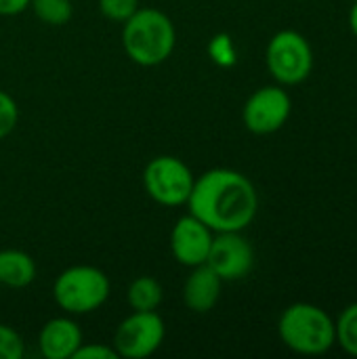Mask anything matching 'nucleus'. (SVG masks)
Instances as JSON below:
<instances>
[{
    "label": "nucleus",
    "instance_id": "obj_12",
    "mask_svg": "<svg viewBox=\"0 0 357 359\" xmlns=\"http://www.w3.org/2000/svg\"><path fill=\"white\" fill-rule=\"evenodd\" d=\"M221 288L223 280L206 263L191 267V273L183 284V303L194 313H208L219 303Z\"/></svg>",
    "mask_w": 357,
    "mask_h": 359
},
{
    "label": "nucleus",
    "instance_id": "obj_10",
    "mask_svg": "<svg viewBox=\"0 0 357 359\" xmlns=\"http://www.w3.org/2000/svg\"><path fill=\"white\" fill-rule=\"evenodd\" d=\"M213 238L215 231L189 212L181 217L170 231V252L183 267L191 269L204 265L213 246Z\"/></svg>",
    "mask_w": 357,
    "mask_h": 359
},
{
    "label": "nucleus",
    "instance_id": "obj_18",
    "mask_svg": "<svg viewBox=\"0 0 357 359\" xmlns=\"http://www.w3.org/2000/svg\"><path fill=\"white\" fill-rule=\"evenodd\" d=\"M25 353V343L21 334L6 326L0 324V359H21Z\"/></svg>",
    "mask_w": 357,
    "mask_h": 359
},
{
    "label": "nucleus",
    "instance_id": "obj_13",
    "mask_svg": "<svg viewBox=\"0 0 357 359\" xmlns=\"http://www.w3.org/2000/svg\"><path fill=\"white\" fill-rule=\"evenodd\" d=\"M36 280L34 259L17 248L0 250V286L27 288Z\"/></svg>",
    "mask_w": 357,
    "mask_h": 359
},
{
    "label": "nucleus",
    "instance_id": "obj_14",
    "mask_svg": "<svg viewBox=\"0 0 357 359\" xmlns=\"http://www.w3.org/2000/svg\"><path fill=\"white\" fill-rule=\"evenodd\" d=\"M126 299L133 311H156L164 299V290L158 280L149 276H141L130 282Z\"/></svg>",
    "mask_w": 357,
    "mask_h": 359
},
{
    "label": "nucleus",
    "instance_id": "obj_22",
    "mask_svg": "<svg viewBox=\"0 0 357 359\" xmlns=\"http://www.w3.org/2000/svg\"><path fill=\"white\" fill-rule=\"evenodd\" d=\"M29 8V0H0V15L13 17Z\"/></svg>",
    "mask_w": 357,
    "mask_h": 359
},
{
    "label": "nucleus",
    "instance_id": "obj_6",
    "mask_svg": "<svg viewBox=\"0 0 357 359\" xmlns=\"http://www.w3.org/2000/svg\"><path fill=\"white\" fill-rule=\"evenodd\" d=\"M191 168L175 156H158L143 170V187L160 206H183L194 187Z\"/></svg>",
    "mask_w": 357,
    "mask_h": 359
},
{
    "label": "nucleus",
    "instance_id": "obj_21",
    "mask_svg": "<svg viewBox=\"0 0 357 359\" xmlns=\"http://www.w3.org/2000/svg\"><path fill=\"white\" fill-rule=\"evenodd\" d=\"M210 55L215 57L217 63H234L236 61V53H234V46H231V40L227 36H217L210 44Z\"/></svg>",
    "mask_w": 357,
    "mask_h": 359
},
{
    "label": "nucleus",
    "instance_id": "obj_4",
    "mask_svg": "<svg viewBox=\"0 0 357 359\" xmlns=\"http://www.w3.org/2000/svg\"><path fill=\"white\" fill-rule=\"evenodd\" d=\"M112 286L107 276L93 265H72L63 269L53 284L55 303L69 316L97 311L109 299Z\"/></svg>",
    "mask_w": 357,
    "mask_h": 359
},
{
    "label": "nucleus",
    "instance_id": "obj_20",
    "mask_svg": "<svg viewBox=\"0 0 357 359\" xmlns=\"http://www.w3.org/2000/svg\"><path fill=\"white\" fill-rule=\"evenodd\" d=\"M120 355L116 353L114 347H107V345H99V343H82L74 358L72 359H118Z\"/></svg>",
    "mask_w": 357,
    "mask_h": 359
},
{
    "label": "nucleus",
    "instance_id": "obj_11",
    "mask_svg": "<svg viewBox=\"0 0 357 359\" xmlns=\"http://www.w3.org/2000/svg\"><path fill=\"white\" fill-rule=\"evenodd\" d=\"M82 343V330L72 318H53L38 334V349L46 359H72Z\"/></svg>",
    "mask_w": 357,
    "mask_h": 359
},
{
    "label": "nucleus",
    "instance_id": "obj_19",
    "mask_svg": "<svg viewBox=\"0 0 357 359\" xmlns=\"http://www.w3.org/2000/svg\"><path fill=\"white\" fill-rule=\"evenodd\" d=\"M17 122H19V107L15 99L8 93L0 90V141L15 130Z\"/></svg>",
    "mask_w": 357,
    "mask_h": 359
},
{
    "label": "nucleus",
    "instance_id": "obj_8",
    "mask_svg": "<svg viewBox=\"0 0 357 359\" xmlns=\"http://www.w3.org/2000/svg\"><path fill=\"white\" fill-rule=\"evenodd\" d=\"M292 99L282 84H269L255 90L242 109L244 126L252 135H271L278 133L290 118Z\"/></svg>",
    "mask_w": 357,
    "mask_h": 359
},
{
    "label": "nucleus",
    "instance_id": "obj_7",
    "mask_svg": "<svg viewBox=\"0 0 357 359\" xmlns=\"http://www.w3.org/2000/svg\"><path fill=\"white\" fill-rule=\"evenodd\" d=\"M166 337V326L156 311H133L120 322L112 347L120 358L145 359L154 355Z\"/></svg>",
    "mask_w": 357,
    "mask_h": 359
},
{
    "label": "nucleus",
    "instance_id": "obj_16",
    "mask_svg": "<svg viewBox=\"0 0 357 359\" xmlns=\"http://www.w3.org/2000/svg\"><path fill=\"white\" fill-rule=\"evenodd\" d=\"M29 8L46 25H65L74 15L72 0H29Z\"/></svg>",
    "mask_w": 357,
    "mask_h": 359
},
{
    "label": "nucleus",
    "instance_id": "obj_9",
    "mask_svg": "<svg viewBox=\"0 0 357 359\" xmlns=\"http://www.w3.org/2000/svg\"><path fill=\"white\" fill-rule=\"evenodd\" d=\"M206 265L223 282H236L252 271L255 250L242 231H223L213 238Z\"/></svg>",
    "mask_w": 357,
    "mask_h": 359
},
{
    "label": "nucleus",
    "instance_id": "obj_1",
    "mask_svg": "<svg viewBox=\"0 0 357 359\" xmlns=\"http://www.w3.org/2000/svg\"><path fill=\"white\" fill-rule=\"evenodd\" d=\"M187 206L215 233L244 231L257 217L259 194L246 175L213 168L194 181Z\"/></svg>",
    "mask_w": 357,
    "mask_h": 359
},
{
    "label": "nucleus",
    "instance_id": "obj_17",
    "mask_svg": "<svg viewBox=\"0 0 357 359\" xmlns=\"http://www.w3.org/2000/svg\"><path fill=\"white\" fill-rule=\"evenodd\" d=\"M139 8V0H99V11L105 19L124 23Z\"/></svg>",
    "mask_w": 357,
    "mask_h": 359
},
{
    "label": "nucleus",
    "instance_id": "obj_23",
    "mask_svg": "<svg viewBox=\"0 0 357 359\" xmlns=\"http://www.w3.org/2000/svg\"><path fill=\"white\" fill-rule=\"evenodd\" d=\"M347 21H349V29H351V34L357 38V0H353V6L349 8V17H347Z\"/></svg>",
    "mask_w": 357,
    "mask_h": 359
},
{
    "label": "nucleus",
    "instance_id": "obj_2",
    "mask_svg": "<svg viewBox=\"0 0 357 359\" xmlns=\"http://www.w3.org/2000/svg\"><path fill=\"white\" fill-rule=\"evenodd\" d=\"M122 25V46L133 63L141 67H154L173 55L177 32L166 13L139 6Z\"/></svg>",
    "mask_w": 357,
    "mask_h": 359
},
{
    "label": "nucleus",
    "instance_id": "obj_15",
    "mask_svg": "<svg viewBox=\"0 0 357 359\" xmlns=\"http://www.w3.org/2000/svg\"><path fill=\"white\" fill-rule=\"evenodd\" d=\"M337 345L351 358H357V303H351L335 320Z\"/></svg>",
    "mask_w": 357,
    "mask_h": 359
},
{
    "label": "nucleus",
    "instance_id": "obj_5",
    "mask_svg": "<svg viewBox=\"0 0 357 359\" xmlns=\"http://www.w3.org/2000/svg\"><path fill=\"white\" fill-rule=\"evenodd\" d=\"M265 63L274 80L282 86H297L314 72V48L297 29H282L271 36Z\"/></svg>",
    "mask_w": 357,
    "mask_h": 359
},
{
    "label": "nucleus",
    "instance_id": "obj_3",
    "mask_svg": "<svg viewBox=\"0 0 357 359\" xmlns=\"http://www.w3.org/2000/svg\"><path fill=\"white\" fill-rule=\"evenodd\" d=\"M282 343L299 355H324L337 345L335 320L314 303L286 307L278 322Z\"/></svg>",
    "mask_w": 357,
    "mask_h": 359
}]
</instances>
